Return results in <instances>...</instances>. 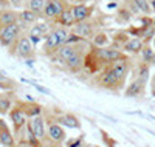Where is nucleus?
Here are the masks:
<instances>
[{"label": "nucleus", "mask_w": 155, "mask_h": 147, "mask_svg": "<svg viewBox=\"0 0 155 147\" xmlns=\"http://www.w3.org/2000/svg\"><path fill=\"white\" fill-rule=\"evenodd\" d=\"M127 60V59H126ZM126 60H120L115 62L112 65H109L99 76V85L102 88L107 90H120L124 84V79L127 76V62Z\"/></svg>", "instance_id": "nucleus-1"}, {"label": "nucleus", "mask_w": 155, "mask_h": 147, "mask_svg": "<svg viewBox=\"0 0 155 147\" xmlns=\"http://www.w3.org/2000/svg\"><path fill=\"white\" fill-rule=\"evenodd\" d=\"M68 37L70 33L65 28H56L50 31V34L45 37V45H44L45 54H56L59 48L68 42Z\"/></svg>", "instance_id": "nucleus-2"}, {"label": "nucleus", "mask_w": 155, "mask_h": 147, "mask_svg": "<svg viewBox=\"0 0 155 147\" xmlns=\"http://www.w3.org/2000/svg\"><path fill=\"white\" fill-rule=\"evenodd\" d=\"M93 56H95L96 62L106 64V65H112L115 62H120V60H126L127 59L120 50H115V48H99V47H96L93 50Z\"/></svg>", "instance_id": "nucleus-3"}, {"label": "nucleus", "mask_w": 155, "mask_h": 147, "mask_svg": "<svg viewBox=\"0 0 155 147\" xmlns=\"http://www.w3.org/2000/svg\"><path fill=\"white\" fill-rule=\"evenodd\" d=\"M20 25L19 23H14V25H9V26H5V28L0 30V44L3 47H9L12 42H16L19 36H20Z\"/></svg>", "instance_id": "nucleus-4"}, {"label": "nucleus", "mask_w": 155, "mask_h": 147, "mask_svg": "<svg viewBox=\"0 0 155 147\" xmlns=\"http://www.w3.org/2000/svg\"><path fill=\"white\" fill-rule=\"evenodd\" d=\"M33 53H34V44L31 42V39L27 37V36L20 37L16 44L14 54L17 57H22V59H30L33 56Z\"/></svg>", "instance_id": "nucleus-5"}, {"label": "nucleus", "mask_w": 155, "mask_h": 147, "mask_svg": "<svg viewBox=\"0 0 155 147\" xmlns=\"http://www.w3.org/2000/svg\"><path fill=\"white\" fill-rule=\"evenodd\" d=\"M47 133H48V138L53 142L65 141V130L56 121H47Z\"/></svg>", "instance_id": "nucleus-6"}, {"label": "nucleus", "mask_w": 155, "mask_h": 147, "mask_svg": "<svg viewBox=\"0 0 155 147\" xmlns=\"http://www.w3.org/2000/svg\"><path fill=\"white\" fill-rule=\"evenodd\" d=\"M30 129L34 135L39 138V141H44L48 133H47V121L44 119V116H36L31 118V122H30Z\"/></svg>", "instance_id": "nucleus-7"}, {"label": "nucleus", "mask_w": 155, "mask_h": 147, "mask_svg": "<svg viewBox=\"0 0 155 147\" xmlns=\"http://www.w3.org/2000/svg\"><path fill=\"white\" fill-rule=\"evenodd\" d=\"M65 6L62 5V0H47V5H45V9H44V16L47 19H58Z\"/></svg>", "instance_id": "nucleus-8"}, {"label": "nucleus", "mask_w": 155, "mask_h": 147, "mask_svg": "<svg viewBox=\"0 0 155 147\" xmlns=\"http://www.w3.org/2000/svg\"><path fill=\"white\" fill-rule=\"evenodd\" d=\"M144 87H146V81H144V79L137 77L130 85H127V88H126V91H124V95L129 96V98L141 96V95H144Z\"/></svg>", "instance_id": "nucleus-9"}, {"label": "nucleus", "mask_w": 155, "mask_h": 147, "mask_svg": "<svg viewBox=\"0 0 155 147\" xmlns=\"http://www.w3.org/2000/svg\"><path fill=\"white\" fill-rule=\"evenodd\" d=\"M9 116H11V121H12V124H14V129H16V132H19L25 124H27V115H25L23 112H22V109L19 105H16V107H12V110L9 112Z\"/></svg>", "instance_id": "nucleus-10"}, {"label": "nucleus", "mask_w": 155, "mask_h": 147, "mask_svg": "<svg viewBox=\"0 0 155 147\" xmlns=\"http://www.w3.org/2000/svg\"><path fill=\"white\" fill-rule=\"evenodd\" d=\"M48 34H50V28H48L47 23H36L30 30V39H31L33 44H37L44 36L47 37Z\"/></svg>", "instance_id": "nucleus-11"}, {"label": "nucleus", "mask_w": 155, "mask_h": 147, "mask_svg": "<svg viewBox=\"0 0 155 147\" xmlns=\"http://www.w3.org/2000/svg\"><path fill=\"white\" fill-rule=\"evenodd\" d=\"M0 142L5 147H12L14 145V136H12L11 130L8 129L6 122L3 119H0Z\"/></svg>", "instance_id": "nucleus-12"}, {"label": "nucleus", "mask_w": 155, "mask_h": 147, "mask_svg": "<svg viewBox=\"0 0 155 147\" xmlns=\"http://www.w3.org/2000/svg\"><path fill=\"white\" fill-rule=\"evenodd\" d=\"M17 105L22 109V112L30 118L41 116V113H42V107L39 104H36V102H19Z\"/></svg>", "instance_id": "nucleus-13"}, {"label": "nucleus", "mask_w": 155, "mask_h": 147, "mask_svg": "<svg viewBox=\"0 0 155 147\" xmlns=\"http://www.w3.org/2000/svg\"><path fill=\"white\" fill-rule=\"evenodd\" d=\"M12 101H14L12 91H5L0 95V115H6L12 110Z\"/></svg>", "instance_id": "nucleus-14"}, {"label": "nucleus", "mask_w": 155, "mask_h": 147, "mask_svg": "<svg viewBox=\"0 0 155 147\" xmlns=\"http://www.w3.org/2000/svg\"><path fill=\"white\" fill-rule=\"evenodd\" d=\"M56 122L65 126L68 129H79L81 127L79 119H78L73 113H65V115H62V116H58L56 118Z\"/></svg>", "instance_id": "nucleus-15"}, {"label": "nucleus", "mask_w": 155, "mask_h": 147, "mask_svg": "<svg viewBox=\"0 0 155 147\" xmlns=\"http://www.w3.org/2000/svg\"><path fill=\"white\" fill-rule=\"evenodd\" d=\"M19 14L12 11H8V9H3L0 11V26L5 28V26H9V25H14V23H19Z\"/></svg>", "instance_id": "nucleus-16"}, {"label": "nucleus", "mask_w": 155, "mask_h": 147, "mask_svg": "<svg viewBox=\"0 0 155 147\" xmlns=\"http://www.w3.org/2000/svg\"><path fill=\"white\" fill-rule=\"evenodd\" d=\"M76 53H79L76 50V47L73 45V44H65V45H62L61 48H59V51L56 53L58 54V59L61 60V62H65V60H68L71 56H74Z\"/></svg>", "instance_id": "nucleus-17"}, {"label": "nucleus", "mask_w": 155, "mask_h": 147, "mask_svg": "<svg viewBox=\"0 0 155 147\" xmlns=\"http://www.w3.org/2000/svg\"><path fill=\"white\" fill-rule=\"evenodd\" d=\"M74 34L79 36L81 39H87V37H95L93 36V26L87 23V22H81L74 25Z\"/></svg>", "instance_id": "nucleus-18"}, {"label": "nucleus", "mask_w": 155, "mask_h": 147, "mask_svg": "<svg viewBox=\"0 0 155 147\" xmlns=\"http://www.w3.org/2000/svg\"><path fill=\"white\" fill-rule=\"evenodd\" d=\"M71 9H73V16H74L76 23L84 22L90 16V12H92V8H88L85 5H74V6H71Z\"/></svg>", "instance_id": "nucleus-19"}, {"label": "nucleus", "mask_w": 155, "mask_h": 147, "mask_svg": "<svg viewBox=\"0 0 155 147\" xmlns=\"http://www.w3.org/2000/svg\"><path fill=\"white\" fill-rule=\"evenodd\" d=\"M64 64H65V67H67L70 71H78V70H81V67L85 62H84V57H82L81 53H76L74 56H71L68 60H65Z\"/></svg>", "instance_id": "nucleus-20"}, {"label": "nucleus", "mask_w": 155, "mask_h": 147, "mask_svg": "<svg viewBox=\"0 0 155 147\" xmlns=\"http://www.w3.org/2000/svg\"><path fill=\"white\" fill-rule=\"evenodd\" d=\"M58 22L65 28V26H74L76 25V20H74V16H73V9L71 8H65L64 12L58 17Z\"/></svg>", "instance_id": "nucleus-21"}, {"label": "nucleus", "mask_w": 155, "mask_h": 147, "mask_svg": "<svg viewBox=\"0 0 155 147\" xmlns=\"http://www.w3.org/2000/svg\"><path fill=\"white\" fill-rule=\"evenodd\" d=\"M37 19H39V14H36V12L31 11V9H23V11H20V14H19V20L22 23H28V25L34 23L36 25Z\"/></svg>", "instance_id": "nucleus-22"}, {"label": "nucleus", "mask_w": 155, "mask_h": 147, "mask_svg": "<svg viewBox=\"0 0 155 147\" xmlns=\"http://www.w3.org/2000/svg\"><path fill=\"white\" fill-rule=\"evenodd\" d=\"M144 48L143 42L140 41V39H130V41H127L126 45H124V50L127 53H132V54H137V53H141V50Z\"/></svg>", "instance_id": "nucleus-23"}, {"label": "nucleus", "mask_w": 155, "mask_h": 147, "mask_svg": "<svg viewBox=\"0 0 155 147\" xmlns=\"http://www.w3.org/2000/svg\"><path fill=\"white\" fill-rule=\"evenodd\" d=\"M47 5V0H28V9L34 11L36 14L44 16V9Z\"/></svg>", "instance_id": "nucleus-24"}, {"label": "nucleus", "mask_w": 155, "mask_h": 147, "mask_svg": "<svg viewBox=\"0 0 155 147\" xmlns=\"http://www.w3.org/2000/svg\"><path fill=\"white\" fill-rule=\"evenodd\" d=\"M141 54H143V60L144 62H155V51L149 47H144L141 50Z\"/></svg>", "instance_id": "nucleus-25"}, {"label": "nucleus", "mask_w": 155, "mask_h": 147, "mask_svg": "<svg viewBox=\"0 0 155 147\" xmlns=\"http://www.w3.org/2000/svg\"><path fill=\"white\" fill-rule=\"evenodd\" d=\"M134 2H135V5H137V8L140 11L146 12V14H149V12H150L152 6H150V3L147 2V0H134Z\"/></svg>", "instance_id": "nucleus-26"}, {"label": "nucleus", "mask_w": 155, "mask_h": 147, "mask_svg": "<svg viewBox=\"0 0 155 147\" xmlns=\"http://www.w3.org/2000/svg\"><path fill=\"white\" fill-rule=\"evenodd\" d=\"M14 87V82L11 81H0V91H12Z\"/></svg>", "instance_id": "nucleus-27"}, {"label": "nucleus", "mask_w": 155, "mask_h": 147, "mask_svg": "<svg viewBox=\"0 0 155 147\" xmlns=\"http://www.w3.org/2000/svg\"><path fill=\"white\" fill-rule=\"evenodd\" d=\"M98 36H99V37H96V39H95V44H96V45H102V44H104V42L107 41V37H106L104 34H98Z\"/></svg>", "instance_id": "nucleus-28"}, {"label": "nucleus", "mask_w": 155, "mask_h": 147, "mask_svg": "<svg viewBox=\"0 0 155 147\" xmlns=\"http://www.w3.org/2000/svg\"><path fill=\"white\" fill-rule=\"evenodd\" d=\"M81 142H82V139L78 138V139H74V141H70L68 147H81Z\"/></svg>", "instance_id": "nucleus-29"}, {"label": "nucleus", "mask_w": 155, "mask_h": 147, "mask_svg": "<svg viewBox=\"0 0 155 147\" xmlns=\"http://www.w3.org/2000/svg\"><path fill=\"white\" fill-rule=\"evenodd\" d=\"M9 2L14 5V6H20L22 5V0H9Z\"/></svg>", "instance_id": "nucleus-30"}, {"label": "nucleus", "mask_w": 155, "mask_h": 147, "mask_svg": "<svg viewBox=\"0 0 155 147\" xmlns=\"http://www.w3.org/2000/svg\"><path fill=\"white\" fill-rule=\"evenodd\" d=\"M0 81H9V79L6 77V74H3L2 71H0Z\"/></svg>", "instance_id": "nucleus-31"}, {"label": "nucleus", "mask_w": 155, "mask_h": 147, "mask_svg": "<svg viewBox=\"0 0 155 147\" xmlns=\"http://www.w3.org/2000/svg\"><path fill=\"white\" fill-rule=\"evenodd\" d=\"M150 6H152V9L155 11V0H152V2H150Z\"/></svg>", "instance_id": "nucleus-32"}, {"label": "nucleus", "mask_w": 155, "mask_h": 147, "mask_svg": "<svg viewBox=\"0 0 155 147\" xmlns=\"http://www.w3.org/2000/svg\"><path fill=\"white\" fill-rule=\"evenodd\" d=\"M152 42H153V48H155V36H153V41Z\"/></svg>", "instance_id": "nucleus-33"}, {"label": "nucleus", "mask_w": 155, "mask_h": 147, "mask_svg": "<svg viewBox=\"0 0 155 147\" xmlns=\"http://www.w3.org/2000/svg\"><path fill=\"white\" fill-rule=\"evenodd\" d=\"M153 26H155V20H153Z\"/></svg>", "instance_id": "nucleus-34"}]
</instances>
